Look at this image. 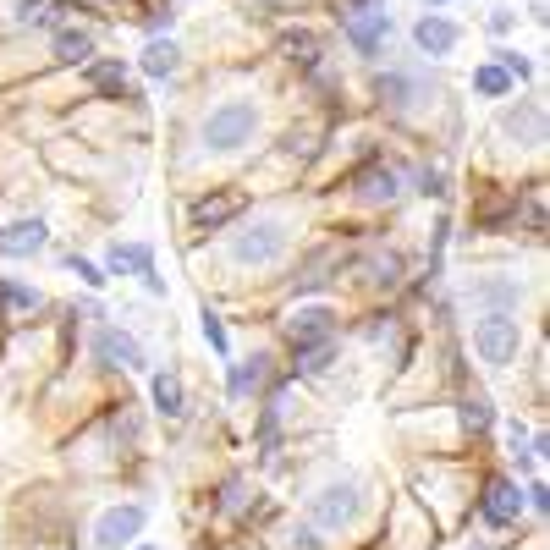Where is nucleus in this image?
I'll return each instance as SVG.
<instances>
[{"label":"nucleus","instance_id":"1","mask_svg":"<svg viewBox=\"0 0 550 550\" xmlns=\"http://www.w3.org/2000/svg\"><path fill=\"white\" fill-rule=\"evenodd\" d=\"M253 127H259V105H253V99H226V105H215L204 116V143L231 154L253 138Z\"/></svg>","mask_w":550,"mask_h":550},{"label":"nucleus","instance_id":"2","mask_svg":"<svg viewBox=\"0 0 550 550\" xmlns=\"http://www.w3.org/2000/svg\"><path fill=\"white\" fill-rule=\"evenodd\" d=\"M473 347H479V358L490 363V369H506V363L517 358V347H523V330H517L512 314H484L479 325H473Z\"/></svg>","mask_w":550,"mask_h":550},{"label":"nucleus","instance_id":"3","mask_svg":"<svg viewBox=\"0 0 550 550\" xmlns=\"http://www.w3.org/2000/svg\"><path fill=\"white\" fill-rule=\"evenodd\" d=\"M286 220H253L248 231H237V242H231V259L237 264H275L286 253Z\"/></svg>","mask_w":550,"mask_h":550},{"label":"nucleus","instance_id":"4","mask_svg":"<svg viewBox=\"0 0 550 550\" xmlns=\"http://www.w3.org/2000/svg\"><path fill=\"white\" fill-rule=\"evenodd\" d=\"M308 517H314L319 528H347L352 517H358V479H330L325 490L308 501Z\"/></svg>","mask_w":550,"mask_h":550},{"label":"nucleus","instance_id":"5","mask_svg":"<svg viewBox=\"0 0 550 550\" xmlns=\"http://www.w3.org/2000/svg\"><path fill=\"white\" fill-rule=\"evenodd\" d=\"M330 336H336V308H297V314L286 319V341H292L297 352L325 347Z\"/></svg>","mask_w":550,"mask_h":550},{"label":"nucleus","instance_id":"6","mask_svg":"<svg viewBox=\"0 0 550 550\" xmlns=\"http://www.w3.org/2000/svg\"><path fill=\"white\" fill-rule=\"evenodd\" d=\"M517 512H523V490H517L512 479H484V495H479V517L490 528H506V523H517Z\"/></svg>","mask_w":550,"mask_h":550},{"label":"nucleus","instance_id":"7","mask_svg":"<svg viewBox=\"0 0 550 550\" xmlns=\"http://www.w3.org/2000/svg\"><path fill=\"white\" fill-rule=\"evenodd\" d=\"M143 517H149V512H143V506H110V512H105V517H99V523H94V545H105V550H121V545H127V539H132V534H138V528H143Z\"/></svg>","mask_w":550,"mask_h":550},{"label":"nucleus","instance_id":"8","mask_svg":"<svg viewBox=\"0 0 550 550\" xmlns=\"http://www.w3.org/2000/svg\"><path fill=\"white\" fill-rule=\"evenodd\" d=\"M341 33H347V44L358 55H374V50H380V39L391 33V11H363V17H347V22H341Z\"/></svg>","mask_w":550,"mask_h":550},{"label":"nucleus","instance_id":"9","mask_svg":"<svg viewBox=\"0 0 550 550\" xmlns=\"http://www.w3.org/2000/svg\"><path fill=\"white\" fill-rule=\"evenodd\" d=\"M352 187H358V198L363 204H396V193H402V182H396V171L391 165H363L358 176H352Z\"/></svg>","mask_w":550,"mask_h":550},{"label":"nucleus","instance_id":"10","mask_svg":"<svg viewBox=\"0 0 550 550\" xmlns=\"http://www.w3.org/2000/svg\"><path fill=\"white\" fill-rule=\"evenodd\" d=\"M110 270H132V275H143V286H149V292H165V281L160 275H154V253L143 248V242H116V248H110Z\"/></svg>","mask_w":550,"mask_h":550},{"label":"nucleus","instance_id":"11","mask_svg":"<svg viewBox=\"0 0 550 550\" xmlns=\"http://www.w3.org/2000/svg\"><path fill=\"white\" fill-rule=\"evenodd\" d=\"M506 138H517V143H528V149H534V143H545V110L534 105V99H517L512 110H506Z\"/></svg>","mask_w":550,"mask_h":550},{"label":"nucleus","instance_id":"12","mask_svg":"<svg viewBox=\"0 0 550 550\" xmlns=\"http://www.w3.org/2000/svg\"><path fill=\"white\" fill-rule=\"evenodd\" d=\"M94 352H99L105 363H116V369H143V347H138L132 336H121L116 325H105V330L94 336Z\"/></svg>","mask_w":550,"mask_h":550},{"label":"nucleus","instance_id":"13","mask_svg":"<svg viewBox=\"0 0 550 550\" xmlns=\"http://www.w3.org/2000/svg\"><path fill=\"white\" fill-rule=\"evenodd\" d=\"M39 248H44V220H11V226H0V253L28 259Z\"/></svg>","mask_w":550,"mask_h":550},{"label":"nucleus","instance_id":"14","mask_svg":"<svg viewBox=\"0 0 550 550\" xmlns=\"http://www.w3.org/2000/svg\"><path fill=\"white\" fill-rule=\"evenodd\" d=\"M237 209H242V193H209V198H198V204H193V226L198 231H220Z\"/></svg>","mask_w":550,"mask_h":550},{"label":"nucleus","instance_id":"15","mask_svg":"<svg viewBox=\"0 0 550 550\" xmlns=\"http://www.w3.org/2000/svg\"><path fill=\"white\" fill-rule=\"evenodd\" d=\"M468 297H473V303H484L490 314H512L523 292H517V281H473Z\"/></svg>","mask_w":550,"mask_h":550},{"label":"nucleus","instance_id":"16","mask_svg":"<svg viewBox=\"0 0 550 550\" xmlns=\"http://www.w3.org/2000/svg\"><path fill=\"white\" fill-rule=\"evenodd\" d=\"M55 61L88 66V61H94V33H88V28H61V33H55Z\"/></svg>","mask_w":550,"mask_h":550},{"label":"nucleus","instance_id":"17","mask_svg":"<svg viewBox=\"0 0 550 550\" xmlns=\"http://www.w3.org/2000/svg\"><path fill=\"white\" fill-rule=\"evenodd\" d=\"M413 44H418L424 55H446L451 44H457V28H451L446 17H424V22L413 28Z\"/></svg>","mask_w":550,"mask_h":550},{"label":"nucleus","instance_id":"18","mask_svg":"<svg viewBox=\"0 0 550 550\" xmlns=\"http://www.w3.org/2000/svg\"><path fill=\"white\" fill-rule=\"evenodd\" d=\"M264 374H270V358L264 352H253V358H242L237 369H231V396H248L264 385Z\"/></svg>","mask_w":550,"mask_h":550},{"label":"nucleus","instance_id":"19","mask_svg":"<svg viewBox=\"0 0 550 550\" xmlns=\"http://www.w3.org/2000/svg\"><path fill=\"white\" fill-rule=\"evenodd\" d=\"M374 88H380L385 105H413V99L424 94V88H418V77H407V72H385Z\"/></svg>","mask_w":550,"mask_h":550},{"label":"nucleus","instance_id":"20","mask_svg":"<svg viewBox=\"0 0 550 550\" xmlns=\"http://www.w3.org/2000/svg\"><path fill=\"white\" fill-rule=\"evenodd\" d=\"M88 83L105 88V94H127V66H121V61H88Z\"/></svg>","mask_w":550,"mask_h":550},{"label":"nucleus","instance_id":"21","mask_svg":"<svg viewBox=\"0 0 550 550\" xmlns=\"http://www.w3.org/2000/svg\"><path fill=\"white\" fill-rule=\"evenodd\" d=\"M176 61H182V55H176L171 39H154L149 50H143V72H149V77H171Z\"/></svg>","mask_w":550,"mask_h":550},{"label":"nucleus","instance_id":"22","mask_svg":"<svg viewBox=\"0 0 550 550\" xmlns=\"http://www.w3.org/2000/svg\"><path fill=\"white\" fill-rule=\"evenodd\" d=\"M457 418H462V429H473V435H484V429L495 424L490 402H484L479 391H473V396H462V402H457Z\"/></svg>","mask_w":550,"mask_h":550},{"label":"nucleus","instance_id":"23","mask_svg":"<svg viewBox=\"0 0 550 550\" xmlns=\"http://www.w3.org/2000/svg\"><path fill=\"white\" fill-rule=\"evenodd\" d=\"M154 407L165 418H182V380L176 374H154Z\"/></svg>","mask_w":550,"mask_h":550},{"label":"nucleus","instance_id":"24","mask_svg":"<svg viewBox=\"0 0 550 550\" xmlns=\"http://www.w3.org/2000/svg\"><path fill=\"white\" fill-rule=\"evenodd\" d=\"M281 50L292 55L297 66H308V72L319 66V39H314V33H286V39H281Z\"/></svg>","mask_w":550,"mask_h":550},{"label":"nucleus","instance_id":"25","mask_svg":"<svg viewBox=\"0 0 550 550\" xmlns=\"http://www.w3.org/2000/svg\"><path fill=\"white\" fill-rule=\"evenodd\" d=\"M473 88H479V94H490V99H501L506 88H512V77H506L501 66H479V72H473Z\"/></svg>","mask_w":550,"mask_h":550},{"label":"nucleus","instance_id":"26","mask_svg":"<svg viewBox=\"0 0 550 550\" xmlns=\"http://www.w3.org/2000/svg\"><path fill=\"white\" fill-rule=\"evenodd\" d=\"M402 281V259H396V253H380V259H374V286H396Z\"/></svg>","mask_w":550,"mask_h":550},{"label":"nucleus","instance_id":"27","mask_svg":"<svg viewBox=\"0 0 550 550\" xmlns=\"http://www.w3.org/2000/svg\"><path fill=\"white\" fill-rule=\"evenodd\" d=\"M242 501H248V484L226 479V490H220V512H242Z\"/></svg>","mask_w":550,"mask_h":550},{"label":"nucleus","instance_id":"28","mask_svg":"<svg viewBox=\"0 0 550 550\" xmlns=\"http://www.w3.org/2000/svg\"><path fill=\"white\" fill-rule=\"evenodd\" d=\"M0 303H17V308H39V297H33L28 286H11V281H0Z\"/></svg>","mask_w":550,"mask_h":550},{"label":"nucleus","instance_id":"29","mask_svg":"<svg viewBox=\"0 0 550 550\" xmlns=\"http://www.w3.org/2000/svg\"><path fill=\"white\" fill-rule=\"evenodd\" d=\"M204 341H209L215 352H226V325H220V319L209 314V308H204Z\"/></svg>","mask_w":550,"mask_h":550},{"label":"nucleus","instance_id":"30","mask_svg":"<svg viewBox=\"0 0 550 550\" xmlns=\"http://www.w3.org/2000/svg\"><path fill=\"white\" fill-rule=\"evenodd\" d=\"M495 55H501V72H506V77H528V61H523L517 50H495Z\"/></svg>","mask_w":550,"mask_h":550},{"label":"nucleus","instance_id":"31","mask_svg":"<svg viewBox=\"0 0 550 550\" xmlns=\"http://www.w3.org/2000/svg\"><path fill=\"white\" fill-rule=\"evenodd\" d=\"M66 270H72V275H83L88 286H99V281H105V275H99V270H94V264H88V259H77V253H72V259H66Z\"/></svg>","mask_w":550,"mask_h":550},{"label":"nucleus","instance_id":"32","mask_svg":"<svg viewBox=\"0 0 550 550\" xmlns=\"http://www.w3.org/2000/svg\"><path fill=\"white\" fill-rule=\"evenodd\" d=\"M418 193H446V182H440V171H418Z\"/></svg>","mask_w":550,"mask_h":550},{"label":"nucleus","instance_id":"33","mask_svg":"<svg viewBox=\"0 0 550 550\" xmlns=\"http://www.w3.org/2000/svg\"><path fill=\"white\" fill-rule=\"evenodd\" d=\"M171 17H176V11H149V17H143V28L160 33V28H171Z\"/></svg>","mask_w":550,"mask_h":550},{"label":"nucleus","instance_id":"34","mask_svg":"<svg viewBox=\"0 0 550 550\" xmlns=\"http://www.w3.org/2000/svg\"><path fill=\"white\" fill-rule=\"evenodd\" d=\"M528 501H534V512H545V506H550V490H545V484H528Z\"/></svg>","mask_w":550,"mask_h":550},{"label":"nucleus","instance_id":"35","mask_svg":"<svg viewBox=\"0 0 550 550\" xmlns=\"http://www.w3.org/2000/svg\"><path fill=\"white\" fill-rule=\"evenodd\" d=\"M473 550H495V545H473Z\"/></svg>","mask_w":550,"mask_h":550},{"label":"nucleus","instance_id":"36","mask_svg":"<svg viewBox=\"0 0 550 550\" xmlns=\"http://www.w3.org/2000/svg\"><path fill=\"white\" fill-rule=\"evenodd\" d=\"M143 550H149V545H143Z\"/></svg>","mask_w":550,"mask_h":550}]
</instances>
